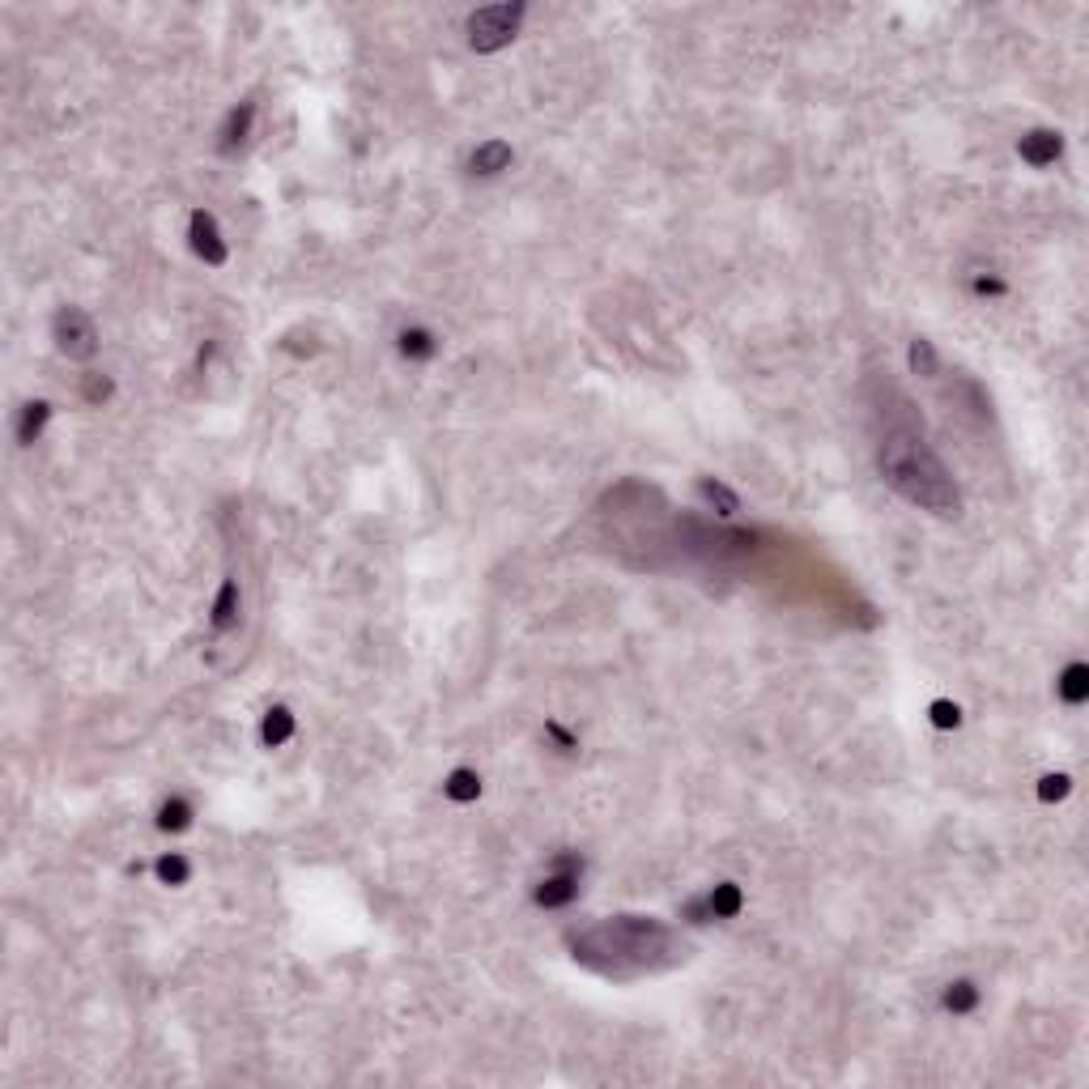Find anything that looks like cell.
Wrapping results in <instances>:
<instances>
[{
    "instance_id": "cell-1",
    "label": "cell",
    "mask_w": 1089,
    "mask_h": 1089,
    "mask_svg": "<svg viewBox=\"0 0 1089 1089\" xmlns=\"http://www.w3.org/2000/svg\"><path fill=\"white\" fill-rule=\"evenodd\" d=\"M579 966L609 979H634L685 958V941L656 915H613L571 941Z\"/></svg>"
},
{
    "instance_id": "cell-2",
    "label": "cell",
    "mask_w": 1089,
    "mask_h": 1089,
    "mask_svg": "<svg viewBox=\"0 0 1089 1089\" xmlns=\"http://www.w3.org/2000/svg\"><path fill=\"white\" fill-rule=\"evenodd\" d=\"M877 464H881L885 485H890L898 498H907L911 507L932 511V515H945V519L962 511L958 481H953L945 460L936 456L932 443L919 430H911V426L885 430L881 451H877Z\"/></svg>"
},
{
    "instance_id": "cell-3",
    "label": "cell",
    "mask_w": 1089,
    "mask_h": 1089,
    "mask_svg": "<svg viewBox=\"0 0 1089 1089\" xmlns=\"http://www.w3.org/2000/svg\"><path fill=\"white\" fill-rule=\"evenodd\" d=\"M524 13L528 5L524 0H507V5H485L477 13H468V47H473L477 56H494L502 52L515 35H519V26H524Z\"/></svg>"
},
{
    "instance_id": "cell-4",
    "label": "cell",
    "mask_w": 1089,
    "mask_h": 1089,
    "mask_svg": "<svg viewBox=\"0 0 1089 1089\" xmlns=\"http://www.w3.org/2000/svg\"><path fill=\"white\" fill-rule=\"evenodd\" d=\"M579 885H583V856L579 851H558L545 881L532 890V902L536 907H545V911H562L579 898Z\"/></svg>"
},
{
    "instance_id": "cell-5",
    "label": "cell",
    "mask_w": 1089,
    "mask_h": 1089,
    "mask_svg": "<svg viewBox=\"0 0 1089 1089\" xmlns=\"http://www.w3.org/2000/svg\"><path fill=\"white\" fill-rule=\"evenodd\" d=\"M52 341L64 358L73 362H90L98 354V328L81 307H60L52 320Z\"/></svg>"
},
{
    "instance_id": "cell-6",
    "label": "cell",
    "mask_w": 1089,
    "mask_h": 1089,
    "mask_svg": "<svg viewBox=\"0 0 1089 1089\" xmlns=\"http://www.w3.org/2000/svg\"><path fill=\"white\" fill-rule=\"evenodd\" d=\"M188 243H192L196 256L205 260V264H213V268H222L230 260V247L222 239V226H217V217L209 209H192V217H188Z\"/></svg>"
},
{
    "instance_id": "cell-7",
    "label": "cell",
    "mask_w": 1089,
    "mask_h": 1089,
    "mask_svg": "<svg viewBox=\"0 0 1089 1089\" xmlns=\"http://www.w3.org/2000/svg\"><path fill=\"white\" fill-rule=\"evenodd\" d=\"M1017 154L1026 166H1034V171H1043V166H1055L1064 154V137L1055 128H1030L1026 137L1017 141Z\"/></svg>"
},
{
    "instance_id": "cell-8",
    "label": "cell",
    "mask_w": 1089,
    "mask_h": 1089,
    "mask_svg": "<svg viewBox=\"0 0 1089 1089\" xmlns=\"http://www.w3.org/2000/svg\"><path fill=\"white\" fill-rule=\"evenodd\" d=\"M239 609H243L239 579L226 575L222 588H217V596H213V609H209V626H213V634H230L234 626H239Z\"/></svg>"
},
{
    "instance_id": "cell-9",
    "label": "cell",
    "mask_w": 1089,
    "mask_h": 1089,
    "mask_svg": "<svg viewBox=\"0 0 1089 1089\" xmlns=\"http://www.w3.org/2000/svg\"><path fill=\"white\" fill-rule=\"evenodd\" d=\"M511 162H515V149H511L507 141L490 137V141H481V145L473 149V158H468V171H473L477 179H494V175H502V171H511Z\"/></svg>"
},
{
    "instance_id": "cell-10",
    "label": "cell",
    "mask_w": 1089,
    "mask_h": 1089,
    "mask_svg": "<svg viewBox=\"0 0 1089 1089\" xmlns=\"http://www.w3.org/2000/svg\"><path fill=\"white\" fill-rule=\"evenodd\" d=\"M251 120H256V103H239V107H230V115H226L222 132H217V154L230 158L234 149H243V141L251 137Z\"/></svg>"
},
{
    "instance_id": "cell-11",
    "label": "cell",
    "mask_w": 1089,
    "mask_h": 1089,
    "mask_svg": "<svg viewBox=\"0 0 1089 1089\" xmlns=\"http://www.w3.org/2000/svg\"><path fill=\"white\" fill-rule=\"evenodd\" d=\"M52 400H26V405L18 409V426H13V434H18V443L22 447H35L43 439V430L47 422H52Z\"/></svg>"
},
{
    "instance_id": "cell-12",
    "label": "cell",
    "mask_w": 1089,
    "mask_h": 1089,
    "mask_svg": "<svg viewBox=\"0 0 1089 1089\" xmlns=\"http://www.w3.org/2000/svg\"><path fill=\"white\" fill-rule=\"evenodd\" d=\"M396 349H400V358H409V362H430L439 354V337L422 324H409L396 332Z\"/></svg>"
},
{
    "instance_id": "cell-13",
    "label": "cell",
    "mask_w": 1089,
    "mask_h": 1089,
    "mask_svg": "<svg viewBox=\"0 0 1089 1089\" xmlns=\"http://www.w3.org/2000/svg\"><path fill=\"white\" fill-rule=\"evenodd\" d=\"M702 902H707V915L711 919H736V915H741V907H745V894H741V885H736V881H719V885H711V890L702 894Z\"/></svg>"
},
{
    "instance_id": "cell-14",
    "label": "cell",
    "mask_w": 1089,
    "mask_h": 1089,
    "mask_svg": "<svg viewBox=\"0 0 1089 1089\" xmlns=\"http://www.w3.org/2000/svg\"><path fill=\"white\" fill-rule=\"evenodd\" d=\"M979 1000H983V992H979L975 979H953V983H945V992H941V1009L953 1013V1017H966V1013L979 1009Z\"/></svg>"
},
{
    "instance_id": "cell-15",
    "label": "cell",
    "mask_w": 1089,
    "mask_h": 1089,
    "mask_svg": "<svg viewBox=\"0 0 1089 1089\" xmlns=\"http://www.w3.org/2000/svg\"><path fill=\"white\" fill-rule=\"evenodd\" d=\"M294 728H298V719H294L290 707H268L264 719H260V741L268 749H281L294 736Z\"/></svg>"
},
{
    "instance_id": "cell-16",
    "label": "cell",
    "mask_w": 1089,
    "mask_h": 1089,
    "mask_svg": "<svg viewBox=\"0 0 1089 1089\" xmlns=\"http://www.w3.org/2000/svg\"><path fill=\"white\" fill-rule=\"evenodd\" d=\"M1055 694H1060L1068 707H1081V702L1089 698V668H1085L1081 660L1064 664V673L1055 677Z\"/></svg>"
},
{
    "instance_id": "cell-17",
    "label": "cell",
    "mask_w": 1089,
    "mask_h": 1089,
    "mask_svg": "<svg viewBox=\"0 0 1089 1089\" xmlns=\"http://www.w3.org/2000/svg\"><path fill=\"white\" fill-rule=\"evenodd\" d=\"M443 796L451 800V804H473L477 796H481V775L473 766H456L451 770V775L443 779Z\"/></svg>"
},
{
    "instance_id": "cell-18",
    "label": "cell",
    "mask_w": 1089,
    "mask_h": 1089,
    "mask_svg": "<svg viewBox=\"0 0 1089 1089\" xmlns=\"http://www.w3.org/2000/svg\"><path fill=\"white\" fill-rule=\"evenodd\" d=\"M698 498L707 502V507H715V515H724V519H732L736 511H741V498H736L719 477H702L698 481Z\"/></svg>"
},
{
    "instance_id": "cell-19",
    "label": "cell",
    "mask_w": 1089,
    "mask_h": 1089,
    "mask_svg": "<svg viewBox=\"0 0 1089 1089\" xmlns=\"http://www.w3.org/2000/svg\"><path fill=\"white\" fill-rule=\"evenodd\" d=\"M192 817H196V809L183 796H171L158 804V830H166V834H183L192 826Z\"/></svg>"
},
{
    "instance_id": "cell-20",
    "label": "cell",
    "mask_w": 1089,
    "mask_h": 1089,
    "mask_svg": "<svg viewBox=\"0 0 1089 1089\" xmlns=\"http://www.w3.org/2000/svg\"><path fill=\"white\" fill-rule=\"evenodd\" d=\"M907 366H911V375L919 379H936V371H941V358H936V345L928 337H915L907 345Z\"/></svg>"
},
{
    "instance_id": "cell-21",
    "label": "cell",
    "mask_w": 1089,
    "mask_h": 1089,
    "mask_svg": "<svg viewBox=\"0 0 1089 1089\" xmlns=\"http://www.w3.org/2000/svg\"><path fill=\"white\" fill-rule=\"evenodd\" d=\"M154 873L162 885H188L192 881V860L183 851H166V856L154 860Z\"/></svg>"
},
{
    "instance_id": "cell-22",
    "label": "cell",
    "mask_w": 1089,
    "mask_h": 1089,
    "mask_svg": "<svg viewBox=\"0 0 1089 1089\" xmlns=\"http://www.w3.org/2000/svg\"><path fill=\"white\" fill-rule=\"evenodd\" d=\"M928 719H932V728L949 732V728L962 724V707H958V702H949V698H936L932 707H928Z\"/></svg>"
},
{
    "instance_id": "cell-23",
    "label": "cell",
    "mask_w": 1089,
    "mask_h": 1089,
    "mask_svg": "<svg viewBox=\"0 0 1089 1089\" xmlns=\"http://www.w3.org/2000/svg\"><path fill=\"white\" fill-rule=\"evenodd\" d=\"M1068 792H1072V779L1064 775V770H1055V775H1043V779H1038V800H1043V804L1064 800Z\"/></svg>"
},
{
    "instance_id": "cell-24",
    "label": "cell",
    "mask_w": 1089,
    "mask_h": 1089,
    "mask_svg": "<svg viewBox=\"0 0 1089 1089\" xmlns=\"http://www.w3.org/2000/svg\"><path fill=\"white\" fill-rule=\"evenodd\" d=\"M81 396H86L90 405H103V400H111V396H115V383H111V375H98V371H90V375H86V383H81Z\"/></svg>"
},
{
    "instance_id": "cell-25",
    "label": "cell",
    "mask_w": 1089,
    "mask_h": 1089,
    "mask_svg": "<svg viewBox=\"0 0 1089 1089\" xmlns=\"http://www.w3.org/2000/svg\"><path fill=\"white\" fill-rule=\"evenodd\" d=\"M545 736H549V741H554L562 753H575V749H579V736H575L571 728H562L558 719H549V724H545Z\"/></svg>"
},
{
    "instance_id": "cell-26",
    "label": "cell",
    "mask_w": 1089,
    "mask_h": 1089,
    "mask_svg": "<svg viewBox=\"0 0 1089 1089\" xmlns=\"http://www.w3.org/2000/svg\"><path fill=\"white\" fill-rule=\"evenodd\" d=\"M970 290H975L979 298H1000V294H1009V286H1004L1000 277H992V273H975V281H970Z\"/></svg>"
}]
</instances>
